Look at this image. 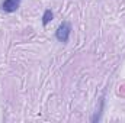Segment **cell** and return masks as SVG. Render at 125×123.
Masks as SVG:
<instances>
[{
	"instance_id": "obj_1",
	"label": "cell",
	"mask_w": 125,
	"mask_h": 123,
	"mask_svg": "<svg viewBox=\"0 0 125 123\" xmlns=\"http://www.w3.org/2000/svg\"><path fill=\"white\" fill-rule=\"evenodd\" d=\"M70 33H71V25L68 22H62L55 32V36L60 42H67L70 38Z\"/></svg>"
},
{
	"instance_id": "obj_2",
	"label": "cell",
	"mask_w": 125,
	"mask_h": 123,
	"mask_svg": "<svg viewBox=\"0 0 125 123\" xmlns=\"http://www.w3.org/2000/svg\"><path fill=\"white\" fill-rule=\"evenodd\" d=\"M19 6H21V0H4L1 3V9L4 12H9V13L16 12L19 9Z\"/></svg>"
},
{
	"instance_id": "obj_3",
	"label": "cell",
	"mask_w": 125,
	"mask_h": 123,
	"mask_svg": "<svg viewBox=\"0 0 125 123\" xmlns=\"http://www.w3.org/2000/svg\"><path fill=\"white\" fill-rule=\"evenodd\" d=\"M51 19H52V12L48 9V10H45V12H44V16H42V25H44V26H45V25H48Z\"/></svg>"
}]
</instances>
